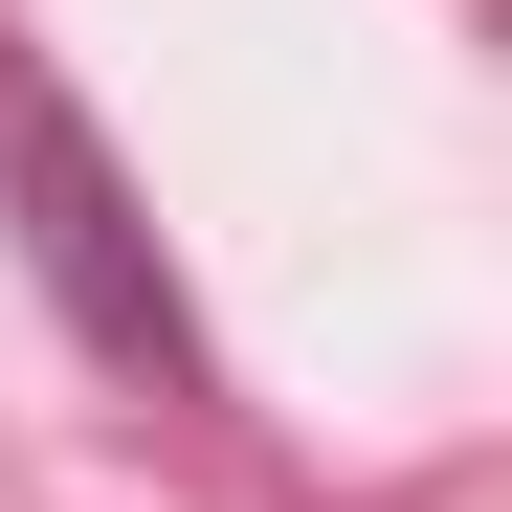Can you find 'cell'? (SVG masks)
<instances>
[{
  "label": "cell",
  "instance_id": "cell-1",
  "mask_svg": "<svg viewBox=\"0 0 512 512\" xmlns=\"http://www.w3.org/2000/svg\"><path fill=\"white\" fill-rule=\"evenodd\" d=\"M0 245H23V290L67 312V357H90L112 401H223V334H201V290L156 268V223H134V179H112V134L67 112V67L0 23Z\"/></svg>",
  "mask_w": 512,
  "mask_h": 512
}]
</instances>
